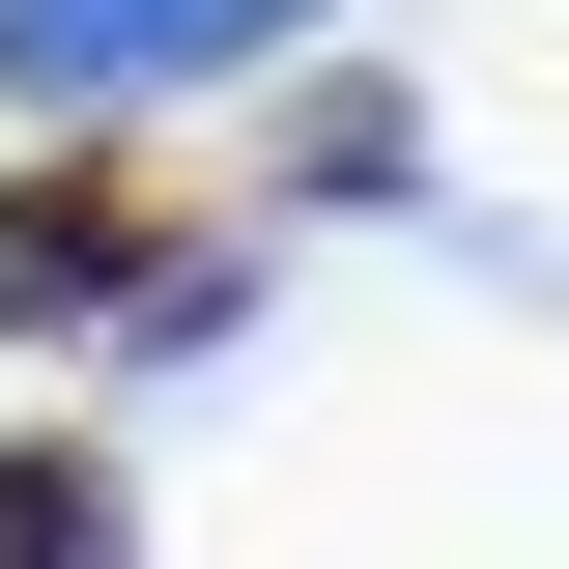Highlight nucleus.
<instances>
[{
    "label": "nucleus",
    "instance_id": "nucleus-1",
    "mask_svg": "<svg viewBox=\"0 0 569 569\" xmlns=\"http://www.w3.org/2000/svg\"><path fill=\"white\" fill-rule=\"evenodd\" d=\"M0 313H142V342H228V228L171 200V171H114V142H58V171H0Z\"/></svg>",
    "mask_w": 569,
    "mask_h": 569
},
{
    "label": "nucleus",
    "instance_id": "nucleus-2",
    "mask_svg": "<svg viewBox=\"0 0 569 569\" xmlns=\"http://www.w3.org/2000/svg\"><path fill=\"white\" fill-rule=\"evenodd\" d=\"M342 0H0V114H142V86H228Z\"/></svg>",
    "mask_w": 569,
    "mask_h": 569
},
{
    "label": "nucleus",
    "instance_id": "nucleus-3",
    "mask_svg": "<svg viewBox=\"0 0 569 569\" xmlns=\"http://www.w3.org/2000/svg\"><path fill=\"white\" fill-rule=\"evenodd\" d=\"M0 569H114V456H86V427L0 456Z\"/></svg>",
    "mask_w": 569,
    "mask_h": 569
}]
</instances>
